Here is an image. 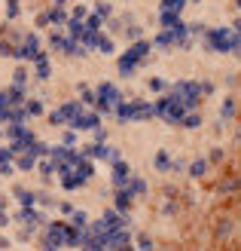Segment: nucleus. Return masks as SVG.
Here are the masks:
<instances>
[{
    "instance_id": "obj_47",
    "label": "nucleus",
    "mask_w": 241,
    "mask_h": 251,
    "mask_svg": "<svg viewBox=\"0 0 241 251\" xmlns=\"http://www.w3.org/2000/svg\"><path fill=\"white\" fill-rule=\"evenodd\" d=\"M0 248H9V239H6V236H0Z\"/></svg>"
},
{
    "instance_id": "obj_1",
    "label": "nucleus",
    "mask_w": 241,
    "mask_h": 251,
    "mask_svg": "<svg viewBox=\"0 0 241 251\" xmlns=\"http://www.w3.org/2000/svg\"><path fill=\"white\" fill-rule=\"evenodd\" d=\"M95 178V162L92 159H86L80 153V147L77 150H70V156L58 166V184L65 187L67 193L73 190H83V187Z\"/></svg>"
},
{
    "instance_id": "obj_14",
    "label": "nucleus",
    "mask_w": 241,
    "mask_h": 251,
    "mask_svg": "<svg viewBox=\"0 0 241 251\" xmlns=\"http://www.w3.org/2000/svg\"><path fill=\"white\" fill-rule=\"evenodd\" d=\"M174 153H171V150H159V153L153 156V169L159 172V175H171L174 172Z\"/></svg>"
},
{
    "instance_id": "obj_33",
    "label": "nucleus",
    "mask_w": 241,
    "mask_h": 251,
    "mask_svg": "<svg viewBox=\"0 0 241 251\" xmlns=\"http://www.w3.org/2000/svg\"><path fill=\"white\" fill-rule=\"evenodd\" d=\"M201 123H205V117H201L198 110H193V114H186V117H183V123H180V126H183V129H198Z\"/></svg>"
},
{
    "instance_id": "obj_9",
    "label": "nucleus",
    "mask_w": 241,
    "mask_h": 251,
    "mask_svg": "<svg viewBox=\"0 0 241 251\" xmlns=\"http://www.w3.org/2000/svg\"><path fill=\"white\" fill-rule=\"evenodd\" d=\"M80 153H83L86 159H92V162H95V159H104V162H110V166L122 159L119 147H116V144H110V141H104V144H95V141H88V144H83V147H80Z\"/></svg>"
},
{
    "instance_id": "obj_25",
    "label": "nucleus",
    "mask_w": 241,
    "mask_h": 251,
    "mask_svg": "<svg viewBox=\"0 0 241 251\" xmlns=\"http://www.w3.org/2000/svg\"><path fill=\"white\" fill-rule=\"evenodd\" d=\"M28 80H31L28 68H16V71H12V89H28Z\"/></svg>"
},
{
    "instance_id": "obj_28",
    "label": "nucleus",
    "mask_w": 241,
    "mask_h": 251,
    "mask_svg": "<svg viewBox=\"0 0 241 251\" xmlns=\"http://www.w3.org/2000/svg\"><path fill=\"white\" fill-rule=\"evenodd\" d=\"M134 248L137 251H153L156 242H153V236H150V233H134Z\"/></svg>"
},
{
    "instance_id": "obj_42",
    "label": "nucleus",
    "mask_w": 241,
    "mask_h": 251,
    "mask_svg": "<svg viewBox=\"0 0 241 251\" xmlns=\"http://www.w3.org/2000/svg\"><path fill=\"white\" fill-rule=\"evenodd\" d=\"M58 208H61V215H65V221H67V218L73 215V211H77V205H73V202H61Z\"/></svg>"
},
{
    "instance_id": "obj_44",
    "label": "nucleus",
    "mask_w": 241,
    "mask_h": 251,
    "mask_svg": "<svg viewBox=\"0 0 241 251\" xmlns=\"http://www.w3.org/2000/svg\"><path fill=\"white\" fill-rule=\"evenodd\" d=\"M162 215H174V202H162Z\"/></svg>"
},
{
    "instance_id": "obj_27",
    "label": "nucleus",
    "mask_w": 241,
    "mask_h": 251,
    "mask_svg": "<svg viewBox=\"0 0 241 251\" xmlns=\"http://www.w3.org/2000/svg\"><path fill=\"white\" fill-rule=\"evenodd\" d=\"M24 110H28V117H43L46 104H43V98H28V101H24Z\"/></svg>"
},
{
    "instance_id": "obj_8",
    "label": "nucleus",
    "mask_w": 241,
    "mask_h": 251,
    "mask_svg": "<svg viewBox=\"0 0 241 251\" xmlns=\"http://www.w3.org/2000/svg\"><path fill=\"white\" fill-rule=\"evenodd\" d=\"M83 110H86V104L80 101V98H67V101H61L55 110H49V123H52V126H65V129H70L73 120H77Z\"/></svg>"
},
{
    "instance_id": "obj_46",
    "label": "nucleus",
    "mask_w": 241,
    "mask_h": 251,
    "mask_svg": "<svg viewBox=\"0 0 241 251\" xmlns=\"http://www.w3.org/2000/svg\"><path fill=\"white\" fill-rule=\"evenodd\" d=\"M235 144L241 147V123H238V129H235Z\"/></svg>"
},
{
    "instance_id": "obj_5",
    "label": "nucleus",
    "mask_w": 241,
    "mask_h": 251,
    "mask_svg": "<svg viewBox=\"0 0 241 251\" xmlns=\"http://www.w3.org/2000/svg\"><path fill=\"white\" fill-rule=\"evenodd\" d=\"M201 46H205V52H217V55H232V28L229 25H214V28L205 31L201 37Z\"/></svg>"
},
{
    "instance_id": "obj_41",
    "label": "nucleus",
    "mask_w": 241,
    "mask_h": 251,
    "mask_svg": "<svg viewBox=\"0 0 241 251\" xmlns=\"http://www.w3.org/2000/svg\"><path fill=\"white\" fill-rule=\"evenodd\" d=\"M223 156H226V153H223V147H214L211 153H208V162H211V166H214V162H223Z\"/></svg>"
},
{
    "instance_id": "obj_12",
    "label": "nucleus",
    "mask_w": 241,
    "mask_h": 251,
    "mask_svg": "<svg viewBox=\"0 0 241 251\" xmlns=\"http://www.w3.org/2000/svg\"><path fill=\"white\" fill-rule=\"evenodd\" d=\"M131 178V169H129V162L119 159V162H113L110 166V184H113V190H122L125 184H129Z\"/></svg>"
},
{
    "instance_id": "obj_19",
    "label": "nucleus",
    "mask_w": 241,
    "mask_h": 251,
    "mask_svg": "<svg viewBox=\"0 0 241 251\" xmlns=\"http://www.w3.org/2000/svg\"><path fill=\"white\" fill-rule=\"evenodd\" d=\"M122 190H129V193L137 199V196H147V190H150V187H147V181H144V178H137V175H131V178H129V184H125Z\"/></svg>"
},
{
    "instance_id": "obj_51",
    "label": "nucleus",
    "mask_w": 241,
    "mask_h": 251,
    "mask_svg": "<svg viewBox=\"0 0 241 251\" xmlns=\"http://www.w3.org/2000/svg\"><path fill=\"white\" fill-rule=\"evenodd\" d=\"M189 3H201V0H189Z\"/></svg>"
},
{
    "instance_id": "obj_45",
    "label": "nucleus",
    "mask_w": 241,
    "mask_h": 251,
    "mask_svg": "<svg viewBox=\"0 0 241 251\" xmlns=\"http://www.w3.org/2000/svg\"><path fill=\"white\" fill-rule=\"evenodd\" d=\"M6 208H9V196L0 193V211H6Z\"/></svg>"
},
{
    "instance_id": "obj_43",
    "label": "nucleus",
    "mask_w": 241,
    "mask_h": 251,
    "mask_svg": "<svg viewBox=\"0 0 241 251\" xmlns=\"http://www.w3.org/2000/svg\"><path fill=\"white\" fill-rule=\"evenodd\" d=\"M9 224H12V215H6V211H0V230H3V227H9Z\"/></svg>"
},
{
    "instance_id": "obj_16",
    "label": "nucleus",
    "mask_w": 241,
    "mask_h": 251,
    "mask_svg": "<svg viewBox=\"0 0 241 251\" xmlns=\"http://www.w3.org/2000/svg\"><path fill=\"white\" fill-rule=\"evenodd\" d=\"M113 208L122 211V215H129V211L134 208V196L129 190H113Z\"/></svg>"
},
{
    "instance_id": "obj_23",
    "label": "nucleus",
    "mask_w": 241,
    "mask_h": 251,
    "mask_svg": "<svg viewBox=\"0 0 241 251\" xmlns=\"http://www.w3.org/2000/svg\"><path fill=\"white\" fill-rule=\"evenodd\" d=\"M229 28H232V55H235V58H241V16H235V19H232Z\"/></svg>"
},
{
    "instance_id": "obj_2",
    "label": "nucleus",
    "mask_w": 241,
    "mask_h": 251,
    "mask_svg": "<svg viewBox=\"0 0 241 251\" xmlns=\"http://www.w3.org/2000/svg\"><path fill=\"white\" fill-rule=\"evenodd\" d=\"M150 55H153V40H147V37H144V40L131 43L116 58V74H119V77H134V74L150 61Z\"/></svg>"
},
{
    "instance_id": "obj_26",
    "label": "nucleus",
    "mask_w": 241,
    "mask_h": 251,
    "mask_svg": "<svg viewBox=\"0 0 241 251\" xmlns=\"http://www.w3.org/2000/svg\"><path fill=\"white\" fill-rule=\"evenodd\" d=\"M217 190H220V193H235V190H241V175H232V178H223V181L217 184Z\"/></svg>"
},
{
    "instance_id": "obj_50",
    "label": "nucleus",
    "mask_w": 241,
    "mask_h": 251,
    "mask_svg": "<svg viewBox=\"0 0 241 251\" xmlns=\"http://www.w3.org/2000/svg\"><path fill=\"white\" fill-rule=\"evenodd\" d=\"M235 9H241V0H235Z\"/></svg>"
},
{
    "instance_id": "obj_37",
    "label": "nucleus",
    "mask_w": 241,
    "mask_h": 251,
    "mask_svg": "<svg viewBox=\"0 0 241 251\" xmlns=\"http://www.w3.org/2000/svg\"><path fill=\"white\" fill-rule=\"evenodd\" d=\"M22 16V0H6V19L16 22Z\"/></svg>"
},
{
    "instance_id": "obj_48",
    "label": "nucleus",
    "mask_w": 241,
    "mask_h": 251,
    "mask_svg": "<svg viewBox=\"0 0 241 251\" xmlns=\"http://www.w3.org/2000/svg\"><path fill=\"white\" fill-rule=\"evenodd\" d=\"M40 251H58V248H52V245H40Z\"/></svg>"
},
{
    "instance_id": "obj_29",
    "label": "nucleus",
    "mask_w": 241,
    "mask_h": 251,
    "mask_svg": "<svg viewBox=\"0 0 241 251\" xmlns=\"http://www.w3.org/2000/svg\"><path fill=\"white\" fill-rule=\"evenodd\" d=\"M92 12H95V16H101L104 22H110L113 19V3H110V0H98V3L92 6Z\"/></svg>"
},
{
    "instance_id": "obj_4",
    "label": "nucleus",
    "mask_w": 241,
    "mask_h": 251,
    "mask_svg": "<svg viewBox=\"0 0 241 251\" xmlns=\"http://www.w3.org/2000/svg\"><path fill=\"white\" fill-rule=\"evenodd\" d=\"M125 101L122 98V89L116 83H110V80H104V83H98L95 86V107L92 110H98L101 117H107V114H116V107Z\"/></svg>"
},
{
    "instance_id": "obj_30",
    "label": "nucleus",
    "mask_w": 241,
    "mask_h": 251,
    "mask_svg": "<svg viewBox=\"0 0 241 251\" xmlns=\"http://www.w3.org/2000/svg\"><path fill=\"white\" fill-rule=\"evenodd\" d=\"M77 89H80V101H83L86 107H95V89H92V86H88V83H80Z\"/></svg>"
},
{
    "instance_id": "obj_15",
    "label": "nucleus",
    "mask_w": 241,
    "mask_h": 251,
    "mask_svg": "<svg viewBox=\"0 0 241 251\" xmlns=\"http://www.w3.org/2000/svg\"><path fill=\"white\" fill-rule=\"evenodd\" d=\"M12 199L19 202V208H37V193L28 187H12Z\"/></svg>"
},
{
    "instance_id": "obj_31",
    "label": "nucleus",
    "mask_w": 241,
    "mask_h": 251,
    "mask_svg": "<svg viewBox=\"0 0 241 251\" xmlns=\"http://www.w3.org/2000/svg\"><path fill=\"white\" fill-rule=\"evenodd\" d=\"M58 144H65L67 150H77V144H80V132L65 129V132H61V141H58Z\"/></svg>"
},
{
    "instance_id": "obj_22",
    "label": "nucleus",
    "mask_w": 241,
    "mask_h": 251,
    "mask_svg": "<svg viewBox=\"0 0 241 251\" xmlns=\"http://www.w3.org/2000/svg\"><path fill=\"white\" fill-rule=\"evenodd\" d=\"M49 16H52V28H67L70 12L65 6H49Z\"/></svg>"
},
{
    "instance_id": "obj_21",
    "label": "nucleus",
    "mask_w": 241,
    "mask_h": 251,
    "mask_svg": "<svg viewBox=\"0 0 241 251\" xmlns=\"http://www.w3.org/2000/svg\"><path fill=\"white\" fill-rule=\"evenodd\" d=\"M235 117H238V101L229 95V98H223V104H220V120L229 123V120H235Z\"/></svg>"
},
{
    "instance_id": "obj_39",
    "label": "nucleus",
    "mask_w": 241,
    "mask_h": 251,
    "mask_svg": "<svg viewBox=\"0 0 241 251\" xmlns=\"http://www.w3.org/2000/svg\"><path fill=\"white\" fill-rule=\"evenodd\" d=\"M34 25H37V28H52V16H49V9H43V12H37V19H34Z\"/></svg>"
},
{
    "instance_id": "obj_11",
    "label": "nucleus",
    "mask_w": 241,
    "mask_h": 251,
    "mask_svg": "<svg viewBox=\"0 0 241 251\" xmlns=\"http://www.w3.org/2000/svg\"><path fill=\"white\" fill-rule=\"evenodd\" d=\"M101 123H104V117H101L98 110L86 107L83 114H80L77 120H73V126H70V129H73V132H88V135H92V132H98V129H101Z\"/></svg>"
},
{
    "instance_id": "obj_13",
    "label": "nucleus",
    "mask_w": 241,
    "mask_h": 251,
    "mask_svg": "<svg viewBox=\"0 0 241 251\" xmlns=\"http://www.w3.org/2000/svg\"><path fill=\"white\" fill-rule=\"evenodd\" d=\"M208 172H211V162H208V156H196V159H189V162H186V175H189L193 181L208 178Z\"/></svg>"
},
{
    "instance_id": "obj_20",
    "label": "nucleus",
    "mask_w": 241,
    "mask_h": 251,
    "mask_svg": "<svg viewBox=\"0 0 241 251\" xmlns=\"http://www.w3.org/2000/svg\"><path fill=\"white\" fill-rule=\"evenodd\" d=\"M147 89L162 98V95H168V92H171V83L165 80V77H150V80H147Z\"/></svg>"
},
{
    "instance_id": "obj_40",
    "label": "nucleus",
    "mask_w": 241,
    "mask_h": 251,
    "mask_svg": "<svg viewBox=\"0 0 241 251\" xmlns=\"http://www.w3.org/2000/svg\"><path fill=\"white\" fill-rule=\"evenodd\" d=\"M214 92H217V83H214V80H201V95L211 98Z\"/></svg>"
},
{
    "instance_id": "obj_34",
    "label": "nucleus",
    "mask_w": 241,
    "mask_h": 251,
    "mask_svg": "<svg viewBox=\"0 0 241 251\" xmlns=\"http://www.w3.org/2000/svg\"><path fill=\"white\" fill-rule=\"evenodd\" d=\"M88 16H92V9H88V6H83V3L70 6V19H73V22H86Z\"/></svg>"
},
{
    "instance_id": "obj_7",
    "label": "nucleus",
    "mask_w": 241,
    "mask_h": 251,
    "mask_svg": "<svg viewBox=\"0 0 241 251\" xmlns=\"http://www.w3.org/2000/svg\"><path fill=\"white\" fill-rule=\"evenodd\" d=\"M171 95L180 98L189 114L198 110V104L205 101V95H201V80H177V83H171Z\"/></svg>"
},
{
    "instance_id": "obj_10",
    "label": "nucleus",
    "mask_w": 241,
    "mask_h": 251,
    "mask_svg": "<svg viewBox=\"0 0 241 251\" xmlns=\"http://www.w3.org/2000/svg\"><path fill=\"white\" fill-rule=\"evenodd\" d=\"M40 55H43V37L28 31V37H24V40L16 46V58H19V61H37Z\"/></svg>"
},
{
    "instance_id": "obj_32",
    "label": "nucleus",
    "mask_w": 241,
    "mask_h": 251,
    "mask_svg": "<svg viewBox=\"0 0 241 251\" xmlns=\"http://www.w3.org/2000/svg\"><path fill=\"white\" fill-rule=\"evenodd\" d=\"M67 221H70V224H73L77 230H88V224H92V221H88V215H86L83 208H77V211H73V215H70Z\"/></svg>"
},
{
    "instance_id": "obj_36",
    "label": "nucleus",
    "mask_w": 241,
    "mask_h": 251,
    "mask_svg": "<svg viewBox=\"0 0 241 251\" xmlns=\"http://www.w3.org/2000/svg\"><path fill=\"white\" fill-rule=\"evenodd\" d=\"M232 227H235V221H229V218L220 221V224H217V239H229V236H232Z\"/></svg>"
},
{
    "instance_id": "obj_38",
    "label": "nucleus",
    "mask_w": 241,
    "mask_h": 251,
    "mask_svg": "<svg viewBox=\"0 0 241 251\" xmlns=\"http://www.w3.org/2000/svg\"><path fill=\"white\" fill-rule=\"evenodd\" d=\"M52 205H55L52 193H46V190H40V193H37V208H52Z\"/></svg>"
},
{
    "instance_id": "obj_49",
    "label": "nucleus",
    "mask_w": 241,
    "mask_h": 251,
    "mask_svg": "<svg viewBox=\"0 0 241 251\" xmlns=\"http://www.w3.org/2000/svg\"><path fill=\"white\" fill-rule=\"evenodd\" d=\"M67 3V0H52V6H65Z\"/></svg>"
},
{
    "instance_id": "obj_3",
    "label": "nucleus",
    "mask_w": 241,
    "mask_h": 251,
    "mask_svg": "<svg viewBox=\"0 0 241 251\" xmlns=\"http://www.w3.org/2000/svg\"><path fill=\"white\" fill-rule=\"evenodd\" d=\"M113 117H116L119 123H147V120H156V101L131 98V101H122Z\"/></svg>"
},
{
    "instance_id": "obj_24",
    "label": "nucleus",
    "mask_w": 241,
    "mask_h": 251,
    "mask_svg": "<svg viewBox=\"0 0 241 251\" xmlns=\"http://www.w3.org/2000/svg\"><path fill=\"white\" fill-rule=\"evenodd\" d=\"M186 9V0H159V12H171V16H180Z\"/></svg>"
},
{
    "instance_id": "obj_35",
    "label": "nucleus",
    "mask_w": 241,
    "mask_h": 251,
    "mask_svg": "<svg viewBox=\"0 0 241 251\" xmlns=\"http://www.w3.org/2000/svg\"><path fill=\"white\" fill-rule=\"evenodd\" d=\"M183 19L180 16H171V12H159V28H174V25H180Z\"/></svg>"
},
{
    "instance_id": "obj_6",
    "label": "nucleus",
    "mask_w": 241,
    "mask_h": 251,
    "mask_svg": "<svg viewBox=\"0 0 241 251\" xmlns=\"http://www.w3.org/2000/svg\"><path fill=\"white\" fill-rule=\"evenodd\" d=\"M186 114H189L186 104H183L177 95H171V92H168V95H162L159 101H156V120H165L168 126H180Z\"/></svg>"
},
{
    "instance_id": "obj_17",
    "label": "nucleus",
    "mask_w": 241,
    "mask_h": 251,
    "mask_svg": "<svg viewBox=\"0 0 241 251\" xmlns=\"http://www.w3.org/2000/svg\"><path fill=\"white\" fill-rule=\"evenodd\" d=\"M34 77H37V80H43V83L52 77V61H49V55H46V52L34 61Z\"/></svg>"
},
{
    "instance_id": "obj_18",
    "label": "nucleus",
    "mask_w": 241,
    "mask_h": 251,
    "mask_svg": "<svg viewBox=\"0 0 241 251\" xmlns=\"http://www.w3.org/2000/svg\"><path fill=\"white\" fill-rule=\"evenodd\" d=\"M37 172H40V178L46 181V184H52V178H58V166H55V162L52 159H40V166H37Z\"/></svg>"
}]
</instances>
